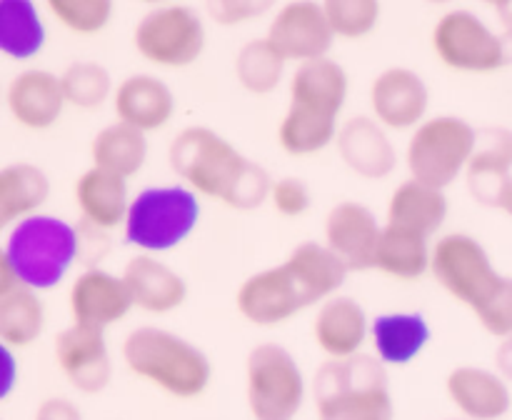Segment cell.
Here are the masks:
<instances>
[{
    "instance_id": "cell-1",
    "label": "cell",
    "mask_w": 512,
    "mask_h": 420,
    "mask_svg": "<svg viewBox=\"0 0 512 420\" xmlns=\"http://www.w3.org/2000/svg\"><path fill=\"white\" fill-rule=\"evenodd\" d=\"M168 163L180 185L198 198L218 200L233 210H258L268 203L273 178L245 158L225 135L208 125H188L168 145Z\"/></svg>"
},
{
    "instance_id": "cell-2",
    "label": "cell",
    "mask_w": 512,
    "mask_h": 420,
    "mask_svg": "<svg viewBox=\"0 0 512 420\" xmlns=\"http://www.w3.org/2000/svg\"><path fill=\"white\" fill-rule=\"evenodd\" d=\"M120 358L135 378L178 400L200 398L213 380L208 353L193 340L158 325L130 330L120 343Z\"/></svg>"
},
{
    "instance_id": "cell-3",
    "label": "cell",
    "mask_w": 512,
    "mask_h": 420,
    "mask_svg": "<svg viewBox=\"0 0 512 420\" xmlns=\"http://www.w3.org/2000/svg\"><path fill=\"white\" fill-rule=\"evenodd\" d=\"M320 420H395L388 370L375 355L325 360L313 375Z\"/></svg>"
},
{
    "instance_id": "cell-4",
    "label": "cell",
    "mask_w": 512,
    "mask_h": 420,
    "mask_svg": "<svg viewBox=\"0 0 512 420\" xmlns=\"http://www.w3.org/2000/svg\"><path fill=\"white\" fill-rule=\"evenodd\" d=\"M80 240V230L68 220L38 213L10 230L5 250L20 285L40 293L63 283L80 255Z\"/></svg>"
},
{
    "instance_id": "cell-5",
    "label": "cell",
    "mask_w": 512,
    "mask_h": 420,
    "mask_svg": "<svg viewBox=\"0 0 512 420\" xmlns=\"http://www.w3.org/2000/svg\"><path fill=\"white\" fill-rule=\"evenodd\" d=\"M480 130L460 115H428L405 143V168L418 183L448 190L465 178L470 160L478 150Z\"/></svg>"
},
{
    "instance_id": "cell-6",
    "label": "cell",
    "mask_w": 512,
    "mask_h": 420,
    "mask_svg": "<svg viewBox=\"0 0 512 420\" xmlns=\"http://www.w3.org/2000/svg\"><path fill=\"white\" fill-rule=\"evenodd\" d=\"M200 223V198L185 185H150L133 198L123 225L125 240L140 253L175 250Z\"/></svg>"
},
{
    "instance_id": "cell-7",
    "label": "cell",
    "mask_w": 512,
    "mask_h": 420,
    "mask_svg": "<svg viewBox=\"0 0 512 420\" xmlns=\"http://www.w3.org/2000/svg\"><path fill=\"white\" fill-rule=\"evenodd\" d=\"M308 398L303 368L285 345L258 343L245 358V403L253 420H295Z\"/></svg>"
},
{
    "instance_id": "cell-8",
    "label": "cell",
    "mask_w": 512,
    "mask_h": 420,
    "mask_svg": "<svg viewBox=\"0 0 512 420\" xmlns=\"http://www.w3.org/2000/svg\"><path fill=\"white\" fill-rule=\"evenodd\" d=\"M208 45L203 15L183 3L145 10L133 28V48L145 63L183 70L198 63Z\"/></svg>"
},
{
    "instance_id": "cell-9",
    "label": "cell",
    "mask_w": 512,
    "mask_h": 420,
    "mask_svg": "<svg viewBox=\"0 0 512 420\" xmlns=\"http://www.w3.org/2000/svg\"><path fill=\"white\" fill-rule=\"evenodd\" d=\"M430 275L455 300L475 313L490 298L503 273L495 268L488 248L470 233H445L433 243Z\"/></svg>"
},
{
    "instance_id": "cell-10",
    "label": "cell",
    "mask_w": 512,
    "mask_h": 420,
    "mask_svg": "<svg viewBox=\"0 0 512 420\" xmlns=\"http://www.w3.org/2000/svg\"><path fill=\"white\" fill-rule=\"evenodd\" d=\"M430 48L435 58L455 73L485 75L508 63L503 33L490 28L478 13L465 8L448 10L435 20Z\"/></svg>"
},
{
    "instance_id": "cell-11",
    "label": "cell",
    "mask_w": 512,
    "mask_h": 420,
    "mask_svg": "<svg viewBox=\"0 0 512 420\" xmlns=\"http://www.w3.org/2000/svg\"><path fill=\"white\" fill-rule=\"evenodd\" d=\"M235 308L255 328H278L315 305L295 270L283 260L248 275L235 290Z\"/></svg>"
},
{
    "instance_id": "cell-12",
    "label": "cell",
    "mask_w": 512,
    "mask_h": 420,
    "mask_svg": "<svg viewBox=\"0 0 512 420\" xmlns=\"http://www.w3.org/2000/svg\"><path fill=\"white\" fill-rule=\"evenodd\" d=\"M265 40L280 53L285 63H310L328 58L335 35L325 18L323 3L315 0H290L270 15Z\"/></svg>"
},
{
    "instance_id": "cell-13",
    "label": "cell",
    "mask_w": 512,
    "mask_h": 420,
    "mask_svg": "<svg viewBox=\"0 0 512 420\" xmlns=\"http://www.w3.org/2000/svg\"><path fill=\"white\" fill-rule=\"evenodd\" d=\"M370 115L385 130L413 133L430 110V88L418 70L408 65H390L380 70L368 88Z\"/></svg>"
},
{
    "instance_id": "cell-14",
    "label": "cell",
    "mask_w": 512,
    "mask_h": 420,
    "mask_svg": "<svg viewBox=\"0 0 512 420\" xmlns=\"http://www.w3.org/2000/svg\"><path fill=\"white\" fill-rule=\"evenodd\" d=\"M55 365L78 393L98 395L113 380V355L103 330L70 323L53 340Z\"/></svg>"
},
{
    "instance_id": "cell-15",
    "label": "cell",
    "mask_w": 512,
    "mask_h": 420,
    "mask_svg": "<svg viewBox=\"0 0 512 420\" xmlns=\"http://www.w3.org/2000/svg\"><path fill=\"white\" fill-rule=\"evenodd\" d=\"M385 223L358 200H340L323 220V243L338 255L350 273L373 270Z\"/></svg>"
},
{
    "instance_id": "cell-16",
    "label": "cell",
    "mask_w": 512,
    "mask_h": 420,
    "mask_svg": "<svg viewBox=\"0 0 512 420\" xmlns=\"http://www.w3.org/2000/svg\"><path fill=\"white\" fill-rule=\"evenodd\" d=\"M70 318L75 325L93 330H108L123 323L135 308L123 275L105 268H88L70 283Z\"/></svg>"
},
{
    "instance_id": "cell-17",
    "label": "cell",
    "mask_w": 512,
    "mask_h": 420,
    "mask_svg": "<svg viewBox=\"0 0 512 420\" xmlns=\"http://www.w3.org/2000/svg\"><path fill=\"white\" fill-rule=\"evenodd\" d=\"M370 320L368 310L353 295H333L325 303L315 308L313 343L328 360H348L363 353L365 343L370 340Z\"/></svg>"
},
{
    "instance_id": "cell-18",
    "label": "cell",
    "mask_w": 512,
    "mask_h": 420,
    "mask_svg": "<svg viewBox=\"0 0 512 420\" xmlns=\"http://www.w3.org/2000/svg\"><path fill=\"white\" fill-rule=\"evenodd\" d=\"M335 148L345 168L363 180H385L398 168L390 133L373 115H353L340 123Z\"/></svg>"
},
{
    "instance_id": "cell-19",
    "label": "cell",
    "mask_w": 512,
    "mask_h": 420,
    "mask_svg": "<svg viewBox=\"0 0 512 420\" xmlns=\"http://www.w3.org/2000/svg\"><path fill=\"white\" fill-rule=\"evenodd\" d=\"M110 103L118 123L145 135L163 130L175 118L173 88L153 73H133L120 80Z\"/></svg>"
},
{
    "instance_id": "cell-20",
    "label": "cell",
    "mask_w": 512,
    "mask_h": 420,
    "mask_svg": "<svg viewBox=\"0 0 512 420\" xmlns=\"http://www.w3.org/2000/svg\"><path fill=\"white\" fill-rule=\"evenodd\" d=\"M445 393L465 420H503L512 408L510 383L498 370L458 365L445 378Z\"/></svg>"
},
{
    "instance_id": "cell-21",
    "label": "cell",
    "mask_w": 512,
    "mask_h": 420,
    "mask_svg": "<svg viewBox=\"0 0 512 420\" xmlns=\"http://www.w3.org/2000/svg\"><path fill=\"white\" fill-rule=\"evenodd\" d=\"M10 118L28 130H50L65 110L60 75L45 68H28L15 75L5 88Z\"/></svg>"
},
{
    "instance_id": "cell-22",
    "label": "cell",
    "mask_w": 512,
    "mask_h": 420,
    "mask_svg": "<svg viewBox=\"0 0 512 420\" xmlns=\"http://www.w3.org/2000/svg\"><path fill=\"white\" fill-rule=\"evenodd\" d=\"M123 280L133 305L150 315H168L183 308L188 300V283L183 275L160 260L158 255L138 253L125 263Z\"/></svg>"
},
{
    "instance_id": "cell-23",
    "label": "cell",
    "mask_w": 512,
    "mask_h": 420,
    "mask_svg": "<svg viewBox=\"0 0 512 420\" xmlns=\"http://www.w3.org/2000/svg\"><path fill=\"white\" fill-rule=\"evenodd\" d=\"M350 95L348 70L328 58L295 65L288 78V105L338 120Z\"/></svg>"
},
{
    "instance_id": "cell-24",
    "label": "cell",
    "mask_w": 512,
    "mask_h": 420,
    "mask_svg": "<svg viewBox=\"0 0 512 420\" xmlns=\"http://www.w3.org/2000/svg\"><path fill=\"white\" fill-rule=\"evenodd\" d=\"M73 200L83 225H88L95 233H110V230L123 228L128 220L130 203H133L128 180L93 168V165L75 180Z\"/></svg>"
},
{
    "instance_id": "cell-25",
    "label": "cell",
    "mask_w": 512,
    "mask_h": 420,
    "mask_svg": "<svg viewBox=\"0 0 512 420\" xmlns=\"http://www.w3.org/2000/svg\"><path fill=\"white\" fill-rule=\"evenodd\" d=\"M433 338L428 318L415 310H393L380 313L370 325V343L375 348V358L385 368H403L410 365Z\"/></svg>"
},
{
    "instance_id": "cell-26",
    "label": "cell",
    "mask_w": 512,
    "mask_h": 420,
    "mask_svg": "<svg viewBox=\"0 0 512 420\" xmlns=\"http://www.w3.org/2000/svg\"><path fill=\"white\" fill-rule=\"evenodd\" d=\"M450 213V203L445 190L430 188L408 178L395 185L385 208V225L410 230L423 238H433L440 233Z\"/></svg>"
},
{
    "instance_id": "cell-27",
    "label": "cell",
    "mask_w": 512,
    "mask_h": 420,
    "mask_svg": "<svg viewBox=\"0 0 512 420\" xmlns=\"http://www.w3.org/2000/svg\"><path fill=\"white\" fill-rule=\"evenodd\" d=\"M512 180V130L488 128L480 133L478 150L465 170L470 195L480 205L498 208L505 185Z\"/></svg>"
},
{
    "instance_id": "cell-28",
    "label": "cell",
    "mask_w": 512,
    "mask_h": 420,
    "mask_svg": "<svg viewBox=\"0 0 512 420\" xmlns=\"http://www.w3.org/2000/svg\"><path fill=\"white\" fill-rule=\"evenodd\" d=\"M50 198V178L35 163H10L0 168V233L40 213Z\"/></svg>"
},
{
    "instance_id": "cell-29",
    "label": "cell",
    "mask_w": 512,
    "mask_h": 420,
    "mask_svg": "<svg viewBox=\"0 0 512 420\" xmlns=\"http://www.w3.org/2000/svg\"><path fill=\"white\" fill-rule=\"evenodd\" d=\"M150 143L148 135L130 128L125 123H108L90 140V160L93 168L105 170L110 175L130 180L148 163Z\"/></svg>"
},
{
    "instance_id": "cell-30",
    "label": "cell",
    "mask_w": 512,
    "mask_h": 420,
    "mask_svg": "<svg viewBox=\"0 0 512 420\" xmlns=\"http://www.w3.org/2000/svg\"><path fill=\"white\" fill-rule=\"evenodd\" d=\"M430 253H433L430 238L385 225L373 270H380L383 275L400 280V283H415L430 273Z\"/></svg>"
},
{
    "instance_id": "cell-31",
    "label": "cell",
    "mask_w": 512,
    "mask_h": 420,
    "mask_svg": "<svg viewBox=\"0 0 512 420\" xmlns=\"http://www.w3.org/2000/svg\"><path fill=\"white\" fill-rule=\"evenodd\" d=\"M45 25L30 0H0V53L10 60H30L45 48Z\"/></svg>"
},
{
    "instance_id": "cell-32",
    "label": "cell",
    "mask_w": 512,
    "mask_h": 420,
    "mask_svg": "<svg viewBox=\"0 0 512 420\" xmlns=\"http://www.w3.org/2000/svg\"><path fill=\"white\" fill-rule=\"evenodd\" d=\"M45 303L38 290L18 285L0 298V343L20 350L33 345L45 330Z\"/></svg>"
},
{
    "instance_id": "cell-33",
    "label": "cell",
    "mask_w": 512,
    "mask_h": 420,
    "mask_svg": "<svg viewBox=\"0 0 512 420\" xmlns=\"http://www.w3.org/2000/svg\"><path fill=\"white\" fill-rule=\"evenodd\" d=\"M338 130V120L288 105L278 123V145L290 158H310L335 145Z\"/></svg>"
},
{
    "instance_id": "cell-34",
    "label": "cell",
    "mask_w": 512,
    "mask_h": 420,
    "mask_svg": "<svg viewBox=\"0 0 512 420\" xmlns=\"http://www.w3.org/2000/svg\"><path fill=\"white\" fill-rule=\"evenodd\" d=\"M233 68L240 88L245 93L263 98V95L275 93L280 88V83L285 80L288 63L280 58V53L268 40L255 38L240 45V50L235 53Z\"/></svg>"
},
{
    "instance_id": "cell-35",
    "label": "cell",
    "mask_w": 512,
    "mask_h": 420,
    "mask_svg": "<svg viewBox=\"0 0 512 420\" xmlns=\"http://www.w3.org/2000/svg\"><path fill=\"white\" fill-rule=\"evenodd\" d=\"M65 103L78 110H98L113 100V75L103 63L95 60H75L60 73Z\"/></svg>"
},
{
    "instance_id": "cell-36",
    "label": "cell",
    "mask_w": 512,
    "mask_h": 420,
    "mask_svg": "<svg viewBox=\"0 0 512 420\" xmlns=\"http://www.w3.org/2000/svg\"><path fill=\"white\" fill-rule=\"evenodd\" d=\"M323 10L335 40L368 38L383 18V5L378 0H325Z\"/></svg>"
},
{
    "instance_id": "cell-37",
    "label": "cell",
    "mask_w": 512,
    "mask_h": 420,
    "mask_svg": "<svg viewBox=\"0 0 512 420\" xmlns=\"http://www.w3.org/2000/svg\"><path fill=\"white\" fill-rule=\"evenodd\" d=\"M55 23L75 35H98L110 25L115 5L110 0H48Z\"/></svg>"
},
{
    "instance_id": "cell-38",
    "label": "cell",
    "mask_w": 512,
    "mask_h": 420,
    "mask_svg": "<svg viewBox=\"0 0 512 420\" xmlns=\"http://www.w3.org/2000/svg\"><path fill=\"white\" fill-rule=\"evenodd\" d=\"M475 318L483 325L485 333H490L493 338H510L512 335V278L503 275V280L498 283V288L490 293V298L475 310Z\"/></svg>"
},
{
    "instance_id": "cell-39",
    "label": "cell",
    "mask_w": 512,
    "mask_h": 420,
    "mask_svg": "<svg viewBox=\"0 0 512 420\" xmlns=\"http://www.w3.org/2000/svg\"><path fill=\"white\" fill-rule=\"evenodd\" d=\"M268 203L273 205L275 213H280L283 218H300L310 210L313 205V193H310L308 183L295 175H285V178L273 180V188H270Z\"/></svg>"
},
{
    "instance_id": "cell-40",
    "label": "cell",
    "mask_w": 512,
    "mask_h": 420,
    "mask_svg": "<svg viewBox=\"0 0 512 420\" xmlns=\"http://www.w3.org/2000/svg\"><path fill=\"white\" fill-rule=\"evenodd\" d=\"M213 23L223 25V28H238V25L255 23L263 15L273 10V5L265 0H218V3L205 5Z\"/></svg>"
},
{
    "instance_id": "cell-41",
    "label": "cell",
    "mask_w": 512,
    "mask_h": 420,
    "mask_svg": "<svg viewBox=\"0 0 512 420\" xmlns=\"http://www.w3.org/2000/svg\"><path fill=\"white\" fill-rule=\"evenodd\" d=\"M35 420H83V410H80L78 403H73L70 398L53 395V398H45L43 403L38 405Z\"/></svg>"
},
{
    "instance_id": "cell-42",
    "label": "cell",
    "mask_w": 512,
    "mask_h": 420,
    "mask_svg": "<svg viewBox=\"0 0 512 420\" xmlns=\"http://www.w3.org/2000/svg\"><path fill=\"white\" fill-rule=\"evenodd\" d=\"M15 385H18V358H15L13 348L0 343V403L10 398Z\"/></svg>"
},
{
    "instance_id": "cell-43",
    "label": "cell",
    "mask_w": 512,
    "mask_h": 420,
    "mask_svg": "<svg viewBox=\"0 0 512 420\" xmlns=\"http://www.w3.org/2000/svg\"><path fill=\"white\" fill-rule=\"evenodd\" d=\"M20 285L18 275H15L13 263H10V255L5 250V245H0V298L10 290H15Z\"/></svg>"
},
{
    "instance_id": "cell-44",
    "label": "cell",
    "mask_w": 512,
    "mask_h": 420,
    "mask_svg": "<svg viewBox=\"0 0 512 420\" xmlns=\"http://www.w3.org/2000/svg\"><path fill=\"white\" fill-rule=\"evenodd\" d=\"M495 370H498L508 383H512V335L498 343V350H495Z\"/></svg>"
},
{
    "instance_id": "cell-45",
    "label": "cell",
    "mask_w": 512,
    "mask_h": 420,
    "mask_svg": "<svg viewBox=\"0 0 512 420\" xmlns=\"http://www.w3.org/2000/svg\"><path fill=\"white\" fill-rule=\"evenodd\" d=\"M495 18H498L500 28H503V38H512V0H503V3H495Z\"/></svg>"
},
{
    "instance_id": "cell-46",
    "label": "cell",
    "mask_w": 512,
    "mask_h": 420,
    "mask_svg": "<svg viewBox=\"0 0 512 420\" xmlns=\"http://www.w3.org/2000/svg\"><path fill=\"white\" fill-rule=\"evenodd\" d=\"M498 210H503V213L508 215V218L512 220V180H510L508 185H505L503 195H500V200H498Z\"/></svg>"
},
{
    "instance_id": "cell-47",
    "label": "cell",
    "mask_w": 512,
    "mask_h": 420,
    "mask_svg": "<svg viewBox=\"0 0 512 420\" xmlns=\"http://www.w3.org/2000/svg\"><path fill=\"white\" fill-rule=\"evenodd\" d=\"M450 420H465V418H450Z\"/></svg>"
},
{
    "instance_id": "cell-48",
    "label": "cell",
    "mask_w": 512,
    "mask_h": 420,
    "mask_svg": "<svg viewBox=\"0 0 512 420\" xmlns=\"http://www.w3.org/2000/svg\"><path fill=\"white\" fill-rule=\"evenodd\" d=\"M0 98H3V93H0Z\"/></svg>"
}]
</instances>
